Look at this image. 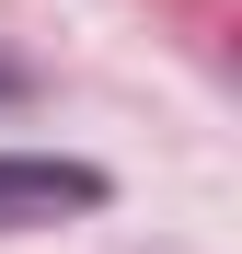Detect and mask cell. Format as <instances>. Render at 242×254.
Wrapping results in <instances>:
<instances>
[{"label":"cell","instance_id":"6da1fadb","mask_svg":"<svg viewBox=\"0 0 242 254\" xmlns=\"http://www.w3.org/2000/svg\"><path fill=\"white\" fill-rule=\"evenodd\" d=\"M93 208H115L104 162H81V150H0V243L58 231V220H93Z\"/></svg>","mask_w":242,"mask_h":254},{"label":"cell","instance_id":"7a4b0ae2","mask_svg":"<svg viewBox=\"0 0 242 254\" xmlns=\"http://www.w3.org/2000/svg\"><path fill=\"white\" fill-rule=\"evenodd\" d=\"M12 93H23V69H12V58H0V104H12Z\"/></svg>","mask_w":242,"mask_h":254}]
</instances>
